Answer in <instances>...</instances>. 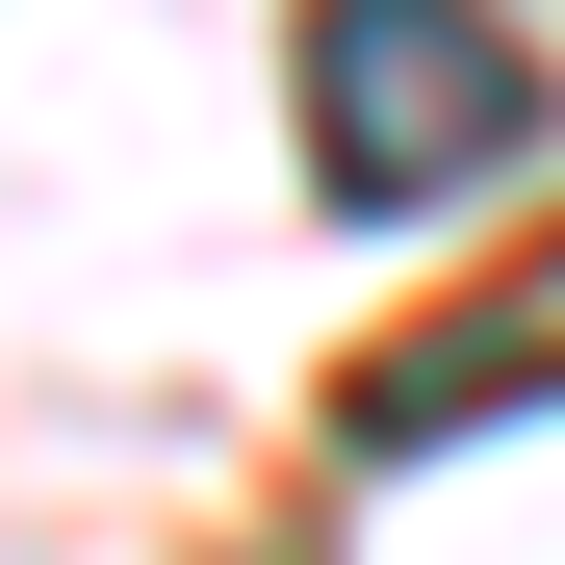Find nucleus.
Instances as JSON below:
<instances>
[{
    "label": "nucleus",
    "mask_w": 565,
    "mask_h": 565,
    "mask_svg": "<svg viewBox=\"0 0 565 565\" xmlns=\"http://www.w3.org/2000/svg\"><path fill=\"white\" fill-rule=\"evenodd\" d=\"M489 154H540V52L489 26V0H309V180L360 232L462 206Z\"/></svg>",
    "instance_id": "1"
}]
</instances>
